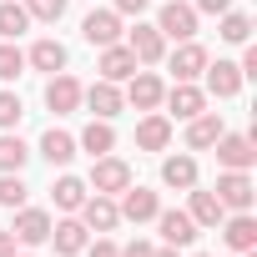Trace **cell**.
Instances as JSON below:
<instances>
[{
  "label": "cell",
  "mask_w": 257,
  "mask_h": 257,
  "mask_svg": "<svg viewBox=\"0 0 257 257\" xmlns=\"http://www.w3.org/2000/svg\"><path fill=\"white\" fill-rule=\"evenodd\" d=\"M81 101H86V106L96 111V121H111V116H116V111L126 106V96L116 91V81H96L91 91H81Z\"/></svg>",
  "instance_id": "obj_12"
},
{
  "label": "cell",
  "mask_w": 257,
  "mask_h": 257,
  "mask_svg": "<svg viewBox=\"0 0 257 257\" xmlns=\"http://www.w3.org/2000/svg\"><path fill=\"white\" fill-rule=\"evenodd\" d=\"M126 51L137 56V66H157V61L167 56V36H162L157 26H142V21H137V31H132V41H126Z\"/></svg>",
  "instance_id": "obj_6"
},
{
  "label": "cell",
  "mask_w": 257,
  "mask_h": 257,
  "mask_svg": "<svg viewBox=\"0 0 257 257\" xmlns=\"http://www.w3.org/2000/svg\"><path fill=\"white\" fill-rule=\"evenodd\" d=\"M157 227H162V242L167 247H192L197 242V222L187 212H157Z\"/></svg>",
  "instance_id": "obj_14"
},
{
  "label": "cell",
  "mask_w": 257,
  "mask_h": 257,
  "mask_svg": "<svg viewBox=\"0 0 257 257\" xmlns=\"http://www.w3.org/2000/svg\"><path fill=\"white\" fill-rule=\"evenodd\" d=\"M207 46H197V41H182L177 46V56H172V71H177V81H197L202 71H207Z\"/></svg>",
  "instance_id": "obj_17"
},
{
  "label": "cell",
  "mask_w": 257,
  "mask_h": 257,
  "mask_svg": "<svg viewBox=\"0 0 257 257\" xmlns=\"http://www.w3.org/2000/svg\"><path fill=\"white\" fill-rule=\"evenodd\" d=\"M167 142H172V121L157 116V111H147V116L137 121V147H142V152H167Z\"/></svg>",
  "instance_id": "obj_16"
},
{
  "label": "cell",
  "mask_w": 257,
  "mask_h": 257,
  "mask_svg": "<svg viewBox=\"0 0 257 257\" xmlns=\"http://www.w3.org/2000/svg\"><path fill=\"white\" fill-rule=\"evenodd\" d=\"M26 26H31L26 6H16V0H0V36H6V41H16Z\"/></svg>",
  "instance_id": "obj_29"
},
{
  "label": "cell",
  "mask_w": 257,
  "mask_h": 257,
  "mask_svg": "<svg viewBox=\"0 0 257 257\" xmlns=\"http://www.w3.org/2000/svg\"><path fill=\"white\" fill-rule=\"evenodd\" d=\"M26 162H31V147L11 132H0V172H21Z\"/></svg>",
  "instance_id": "obj_28"
},
{
  "label": "cell",
  "mask_w": 257,
  "mask_h": 257,
  "mask_svg": "<svg viewBox=\"0 0 257 257\" xmlns=\"http://www.w3.org/2000/svg\"><path fill=\"white\" fill-rule=\"evenodd\" d=\"M26 16L31 21H61L66 16V0H26Z\"/></svg>",
  "instance_id": "obj_34"
},
{
  "label": "cell",
  "mask_w": 257,
  "mask_h": 257,
  "mask_svg": "<svg viewBox=\"0 0 257 257\" xmlns=\"http://www.w3.org/2000/svg\"><path fill=\"white\" fill-rule=\"evenodd\" d=\"M242 257H252V252H242Z\"/></svg>",
  "instance_id": "obj_41"
},
{
  "label": "cell",
  "mask_w": 257,
  "mask_h": 257,
  "mask_svg": "<svg viewBox=\"0 0 257 257\" xmlns=\"http://www.w3.org/2000/svg\"><path fill=\"white\" fill-rule=\"evenodd\" d=\"M96 71H101V81H126V76L137 71V56L126 51L121 41H116V46H101V66H96Z\"/></svg>",
  "instance_id": "obj_18"
},
{
  "label": "cell",
  "mask_w": 257,
  "mask_h": 257,
  "mask_svg": "<svg viewBox=\"0 0 257 257\" xmlns=\"http://www.w3.org/2000/svg\"><path fill=\"white\" fill-rule=\"evenodd\" d=\"M212 147H217V162H222L227 172H247V167L257 162V152H252V137H232V132H222Z\"/></svg>",
  "instance_id": "obj_8"
},
{
  "label": "cell",
  "mask_w": 257,
  "mask_h": 257,
  "mask_svg": "<svg viewBox=\"0 0 257 257\" xmlns=\"http://www.w3.org/2000/svg\"><path fill=\"white\" fill-rule=\"evenodd\" d=\"M11 237L26 242V247H41V242H51V217H46L41 207H16V227H11Z\"/></svg>",
  "instance_id": "obj_4"
},
{
  "label": "cell",
  "mask_w": 257,
  "mask_h": 257,
  "mask_svg": "<svg viewBox=\"0 0 257 257\" xmlns=\"http://www.w3.org/2000/svg\"><path fill=\"white\" fill-rule=\"evenodd\" d=\"M81 252H86V257H121V247H111L106 237H101V242H86Z\"/></svg>",
  "instance_id": "obj_35"
},
{
  "label": "cell",
  "mask_w": 257,
  "mask_h": 257,
  "mask_svg": "<svg viewBox=\"0 0 257 257\" xmlns=\"http://www.w3.org/2000/svg\"><path fill=\"white\" fill-rule=\"evenodd\" d=\"M116 147V132H111V121H91L86 132H81V152H91V162L96 157H106Z\"/></svg>",
  "instance_id": "obj_27"
},
{
  "label": "cell",
  "mask_w": 257,
  "mask_h": 257,
  "mask_svg": "<svg viewBox=\"0 0 257 257\" xmlns=\"http://www.w3.org/2000/svg\"><path fill=\"white\" fill-rule=\"evenodd\" d=\"M197 16L207 11V16H222V11H232V0H197V6H192Z\"/></svg>",
  "instance_id": "obj_36"
},
{
  "label": "cell",
  "mask_w": 257,
  "mask_h": 257,
  "mask_svg": "<svg viewBox=\"0 0 257 257\" xmlns=\"http://www.w3.org/2000/svg\"><path fill=\"white\" fill-rule=\"evenodd\" d=\"M111 6H116V16H142L147 0H111Z\"/></svg>",
  "instance_id": "obj_38"
},
{
  "label": "cell",
  "mask_w": 257,
  "mask_h": 257,
  "mask_svg": "<svg viewBox=\"0 0 257 257\" xmlns=\"http://www.w3.org/2000/svg\"><path fill=\"white\" fill-rule=\"evenodd\" d=\"M197 257H207V252H197Z\"/></svg>",
  "instance_id": "obj_42"
},
{
  "label": "cell",
  "mask_w": 257,
  "mask_h": 257,
  "mask_svg": "<svg viewBox=\"0 0 257 257\" xmlns=\"http://www.w3.org/2000/svg\"><path fill=\"white\" fill-rule=\"evenodd\" d=\"M0 257H16V237L11 232H0Z\"/></svg>",
  "instance_id": "obj_39"
},
{
  "label": "cell",
  "mask_w": 257,
  "mask_h": 257,
  "mask_svg": "<svg viewBox=\"0 0 257 257\" xmlns=\"http://www.w3.org/2000/svg\"><path fill=\"white\" fill-rule=\"evenodd\" d=\"M126 81H132V86H126V101H132L137 111H157V106H162V96H167L162 76H152V71H132Z\"/></svg>",
  "instance_id": "obj_5"
},
{
  "label": "cell",
  "mask_w": 257,
  "mask_h": 257,
  "mask_svg": "<svg viewBox=\"0 0 257 257\" xmlns=\"http://www.w3.org/2000/svg\"><path fill=\"white\" fill-rule=\"evenodd\" d=\"M202 76H207V91H212V96H237V91H242V71H237L232 61H207Z\"/></svg>",
  "instance_id": "obj_19"
},
{
  "label": "cell",
  "mask_w": 257,
  "mask_h": 257,
  "mask_svg": "<svg viewBox=\"0 0 257 257\" xmlns=\"http://www.w3.org/2000/svg\"><path fill=\"white\" fill-rule=\"evenodd\" d=\"M26 66H36V71L56 76V71H66V46H61V41H36V46H31V56H26Z\"/></svg>",
  "instance_id": "obj_22"
},
{
  "label": "cell",
  "mask_w": 257,
  "mask_h": 257,
  "mask_svg": "<svg viewBox=\"0 0 257 257\" xmlns=\"http://www.w3.org/2000/svg\"><path fill=\"white\" fill-rule=\"evenodd\" d=\"M157 31H162L167 41H192V36H197V11L187 6V0H167L162 16H157Z\"/></svg>",
  "instance_id": "obj_2"
},
{
  "label": "cell",
  "mask_w": 257,
  "mask_h": 257,
  "mask_svg": "<svg viewBox=\"0 0 257 257\" xmlns=\"http://www.w3.org/2000/svg\"><path fill=\"white\" fill-rule=\"evenodd\" d=\"M46 106H51L56 116H71V111L81 106V81L66 76V71H56V76L46 81Z\"/></svg>",
  "instance_id": "obj_7"
},
{
  "label": "cell",
  "mask_w": 257,
  "mask_h": 257,
  "mask_svg": "<svg viewBox=\"0 0 257 257\" xmlns=\"http://www.w3.org/2000/svg\"><path fill=\"white\" fill-rule=\"evenodd\" d=\"M81 222H86V232H111V227L121 222V212H116V202H111V197H101V192H96V197H86V202H81Z\"/></svg>",
  "instance_id": "obj_13"
},
{
  "label": "cell",
  "mask_w": 257,
  "mask_h": 257,
  "mask_svg": "<svg viewBox=\"0 0 257 257\" xmlns=\"http://www.w3.org/2000/svg\"><path fill=\"white\" fill-rule=\"evenodd\" d=\"M222 237H227V247H237V252H252V247H257V222H252L247 212H237L232 222H222Z\"/></svg>",
  "instance_id": "obj_25"
},
{
  "label": "cell",
  "mask_w": 257,
  "mask_h": 257,
  "mask_svg": "<svg viewBox=\"0 0 257 257\" xmlns=\"http://www.w3.org/2000/svg\"><path fill=\"white\" fill-rule=\"evenodd\" d=\"M26 192H31V187L21 182V172H0V207H11V212L26 207Z\"/></svg>",
  "instance_id": "obj_31"
},
{
  "label": "cell",
  "mask_w": 257,
  "mask_h": 257,
  "mask_svg": "<svg viewBox=\"0 0 257 257\" xmlns=\"http://www.w3.org/2000/svg\"><path fill=\"white\" fill-rule=\"evenodd\" d=\"M21 116H26L21 96H16V91H0V132H11V126H21Z\"/></svg>",
  "instance_id": "obj_33"
},
{
  "label": "cell",
  "mask_w": 257,
  "mask_h": 257,
  "mask_svg": "<svg viewBox=\"0 0 257 257\" xmlns=\"http://www.w3.org/2000/svg\"><path fill=\"white\" fill-rule=\"evenodd\" d=\"M51 202H56L61 212H81V202H86V182H81V177H56V182H51Z\"/></svg>",
  "instance_id": "obj_24"
},
{
  "label": "cell",
  "mask_w": 257,
  "mask_h": 257,
  "mask_svg": "<svg viewBox=\"0 0 257 257\" xmlns=\"http://www.w3.org/2000/svg\"><path fill=\"white\" fill-rule=\"evenodd\" d=\"M21 71H26V51L16 41H6V46H0V81H16Z\"/></svg>",
  "instance_id": "obj_32"
},
{
  "label": "cell",
  "mask_w": 257,
  "mask_h": 257,
  "mask_svg": "<svg viewBox=\"0 0 257 257\" xmlns=\"http://www.w3.org/2000/svg\"><path fill=\"white\" fill-rule=\"evenodd\" d=\"M152 257H177V252H172V247H167V252H152Z\"/></svg>",
  "instance_id": "obj_40"
},
{
  "label": "cell",
  "mask_w": 257,
  "mask_h": 257,
  "mask_svg": "<svg viewBox=\"0 0 257 257\" xmlns=\"http://www.w3.org/2000/svg\"><path fill=\"white\" fill-rule=\"evenodd\" d=\"M126 187H132V167H126L121 157H96L91 162V192H101V197H121Z\"/></svg>",
  "instance_id": "obj_1"
},
{
  "label": "cell",
  "mask_w": 257,
  "mask_h": 257,
  "mask_svg": "<svg viewBox=\"0 0 257 257\" xmlns=\"http://www.w3.org/2000/svg\"><path fill=\"white\" fill-rule=\"evenodd\" d=\"M222 132H227V126H222V116H217V111H197V116L187 121V147H192V152H207Z\"/></svg>",
  "instance_id": "obj_15"
},
{
  "label": "cell",
  "mask_w": 257,
  "mask_h": 257,
  "mask_svg": "<svg viewBox=\"0 0 257 257\" xmlns=\"http://www.w3.org/2000/svg\"><path fill=\"white\" fill-rule=\"evenodd\" d=\"M152 252H157V247H152V242H142V237H137V242H126V247H121V257H152Z\"/></svg>",
  "instance_id": "obj_37"
},
{
  "label": "cell",
  "mask_w": 257,
  "mask_h": 257,
  "mask_svg": "<svg viewBox=\"0 0 257 257\" xmlns=\"http://www.w3.org/2000/svg\"><path fill=\"white\" fill-rule=\"evenodd\" d=\"M197 227H222V217H227V207L217 202V192H197L192 187V212H187Z\"/></svg>",
  "instance_id": "obj_23"
},
{
  "label": "cell",
  "mask_w": 257,
  "mask_h": 257,
  "mask_svg": "<svg viewBox=\"0 0 257 257\" xmlns=\"http://www.w3.org/2000/svg\"><path fill=\"white\" fill-rule=\"evenodd\" d=\"M162 101L172 106V116H177V121H192L197 111H207V91H197L192 81H177V86H172Z\"/></svg>",
  "instance_id": "obj_10"
},
{
  "label": "cell",
  "mask_w": 257,
  "mask_h": 257,
  "mask_svg": "<svg viewBox=\"0 0 257 257\" xmlns=\"http://www.w3.org/2000/svg\"><path fill=\"white\" fill-rule=\"evenodd\" d=\"M162 182L192 192V187H197V162H192V157H167V162H162Z\"/></svg>",
  "instance_id": "obj_26"
},
{
  "label": "cell",
  "mask_w": 257,
  "mask_h": 257,
  "mask_svg": "<svg viewBox=\"0 0 257 257\" xmlns=\"http://www.w3.org/2000/svg\"><path fill=\"white\" fill-rule=\"evenodd\" d=\"M81 36H86L91 46H116V41H121V16H116V11H91V16L81 21Z\"/></svg>",
  "instance_id": "obj_9"
},
{
  "label": "cell",
  "mask_w": 257,
  "mask_h": 257,
  "mask_svg": "<svg viewBox=\"0 0 257 257\" xmlns=\"http://www.w3.org/2000/svg\"><path fill=\"white\" fill-rule=\"evenodd\" d=\"M252 192H257V187H252L247 172H222V177H217V202H222L227 212H247V207H252Z\"/></svg>",
  "instance_id": "obj_3"
},
{
  "label": "cell",
  "mask_w": 257,
  "mask_h": 257,
  "mask_svg": "<svg viewBox=\"0 0 257 257\" xmlns=\"http://www.w3.org/2000/svg\"><path fill=\"white\" fill-rule=\"evenodd\" d=\"M41 157H46L51 167H71V157H76V137H71V132H56V126H51V132L41 137Z\"/></svg>",
  "instance_id": "obj_21"
},
{
  "label": "cell",
  "mask_w": 257,
  "mask_h": 257,
  "mask_svg": "<svg viewBox=\"0 0 257 257\" xmlns=\"http://www.w3.org/2000/svg\"><path fill=\"white\" fill-rule=\"evenodd\" d=\"M227 46H247V36H252V21L242 16V11H222V31H217Z\"/></svg>",
  "instance_id": "obj_30"
},
{
  "label": "cell",
  "mask_w": 257,
  "mask_h": 257,
  "mask_svg": "<svg viewBox=\"0 0 257 257\" xmlns=\"http://www.w3.org/2000/svg\"><path fill=\"white\" fill-rule=\"evenodd\" d=\"M51 242H56V252H61V257H76V252L86 247V222H76V217L51 222Z\"/></svg>",
  "instance_id": "obj_20"
},
{
  "label": "cell",
  "mask_w": 257,
  "mask_h": 257,
  "mask_svg": "<svg viewBox=\"0 0 257 257\" xmlns=\"http://www.w3.org/2000/svg\"><path fill=\"white\" fill-rule=\"evenodd\" d=\"M116 212H121L126 222H152V217L162 212V202H157V192H147V187H126Z\"/></svg>",
  "instance_id": "obj_11"
}]
</instances>
